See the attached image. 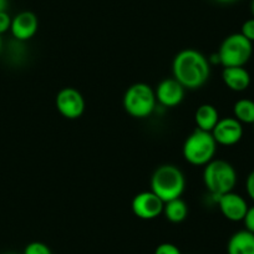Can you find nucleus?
<instances>
[{"instance_id":"1","label":"nucleus","mask_w":254,"mask_h":254,"mask_svg":"<svg viewBox=\"0 0 254 254\" xmlns=\"http://www.w3.org/2000/svg\"><path fill=\"white\" fill-rule=\"evenodd\" d=\"M172 75L186 90H197L208 81L211 63L201 51L185 49L173 59Z\"/></svg>"},{"instance_id":"2","label":"nucleus","mask_w":254,"mask_h":254,"mask_svg":"<svg viewBox=\"0 0 254 254\" xmlns=\"http://www.w3.org/2000/svg\"><path fill=\"white\" fill-rule=\"evenodd\" d=\"M186 188V178L182 171L175 165L157 167L151 177V190L163 202L181 198Z\"/></svg>"},{"instance_id":"3","label":"nucleus","mask_w":254,"mask_h":254,"mask_svg":"<svg viewBox=\"0 0 254 254\" xmlns=\"http://www.w3.org/2000/svg\"><path fill=\"white\" fill-rule=\"evenodd\" d=\"M203 183L214 198L229 193L237 185L236 168L224 160H212L204 166Z\"/></svg>"},{"instance_id":"4","label":"nucleus","mask_w":254,"mask_h":254,"mask_svg":"<svg viewBox=\"0 0 254 254\" xmlns=\"http://www.w3.org/2000/svg\"><path fill=\"white\" fill-rule=\"evenodd\" d=\"M217 146L212 132L196 128L183 143V157L192 166H206L214 160Z\"/></svg>"},{"instance_id":"5","label":"nucleus","mask_w":254,"mask_h":254,"mask_svg":"<svg viewBox=\"0 0 254 254\" xmlns=\"http://www.w3.org/2000/svg\"><path fill=\"white\" fill-rule=\"evenodd\" d=\"M156 92L145 82H136L126 90L122 100L124 109L135 119L150 117L156 110Z\"/></svg>"},{"instance_id":"6","label":"nucleus","mask_w":254,"mask_h":254,"mask_svg":"<svg viewBox=\"0 0 254 254\" xmlns=\"http://www.w3.org/2000/svg\"><path fill=\"white\" fill-rule=\"evenodd\" d=\"M217 54L223 67L244 66L253 55V43L241 33L231 34L222 41Z\"/></svg>"},{"instance_id":"7","label":"nucleus","mask_w":254,"mask_h":254,"mask_svg":"<svg viewBox=\"0 0 254 254\" xmlns=\"http://www.w3.org/2000/svg\"><path fill=\"white\" fill-rule=\"evenodd\" d=\"M56 109L67 120H76L84 115L86 102L81 92L75 87H64L56 95Z\"/></svg>"},{"instance_id":"8","label":"nucleus","mask_w":254,"mask_h":254,"mask_svg":"<svg viewBox=\"0 0 254 254\" xmlns=\"http://www.w3.org/2000/svg\"><path fill=\"white\" fill-rule=\"evenodd\" d=\"M131 208L137 218L143 221H151L163 214L165 202L152 190H143L133 197Z\"/></svg>"},{"instance_id":"9","label":"nucleus","mask_w":254,"mask_h":254,"mask_svg":"<svg viewBox=\"0 0 254 254\" xmlns=\"http://www.w3.org/2000/svg\"><path fill=\"white\" fill-rule=\"evenodd\" d=\"M212 136L216 140L217 145L234 146L243 137V125L234 117L219 119L212 130Z\"/></svg>"},{"instance_id":"10","label":"nucleus","mask_w":254,"mask_h":254,"mask_svg":"<svg viewBox=\"0 0 254 254\" xmlns=\"http://www.w3.org/2000/svg\"><path fill=\"white\" fill-rule=\"evenodd\" d=\"M217 203L224 218L231 222H243L249 208L246 199L233 190L217 198Z\"/></svg>"},{"instance_id":"11","label":"nucleus","mask_w":254,"mask_h":254,"mask_svg":"<svg viewBox=\"0 0 254 254\" xmlns=\"http://www.w3.org/2000/svg\"><path fill=\"white\" fill-rule=\"evenodd\" d=\"M155 92L156 99L161 106L176 107L185 99L186 89L175 77H168L158 84Z\"/></svg>"},{"instance_id":"12","label":"nucleus","mask_w":254,"mask_h":254,"mask_svg":"<svg viewBox=\"0 0 254 254\" xmlns=\"http://www.w3.org/2000/svg\"><path fill=\"white\" fill-rule=\"evenodd\" d=\"M39 29V19L33 11H21L11 20V35L18 41H28L35 36Z\"/></svg>"},{"instance_id":"13","label":"nucleus","mask_w":254,"mask_h":254,"mask_svg":"<svg viewBox=\"0 0 254 254\" xmlns=\"http://www.w3.org/2000/svg\"><path fill=\"white\" fill-rule=\"evenodd\" d=\"M222 80L229 90L234 92L246 91L251 85V74L244 66L224 67L222 71Z\"/></svg>"},{"instance_id":"14","label":"nucleus","mask_w":254,"mask_h":254,"mask_svg":"<svg viewBox=\"0 0 254 254\" xmlns=\"http://www.w3.org/2000/svg\"><path fill=\"white\" fill-rule=\"evenodd\" d=\"M227 254H254V233L243 229L229 238Z\"/></svg>"},{"instance_id":"15","label":"nucleus","mask_w":254,"mask_h":254,"mask_svg":"<svg viewBox=\"0 0 254 254\" xmlns=\"http://www.w3.org/2000/svg\"><path fill=\"white\" fill-rule=\"evenodd\" d=\"M194 121H196L197 128L203 131L212 132L217 122L219 121L218 110L211 104H203L196 110L194 114Z\"/></svg>"},{"instance_id":"16","label":"nucleus","mask_w":254,"mask_h":254,"mask_svg":"<svg viewBox=\"0 0 254 254\" xmlns=\"http://www.w3.org/2000/svg\"><path fill=\"white\" fill-rule=\"evenodd\" d=\"M163 214L171 223H182L188 216V206L182 198H176L165 203Z\"/></svg>"},{"instance_id":"17","label":"nucleus","mask_w":254,"mask_h":254,"mask_svg":"<svg viewBox=\"0 0 254 254\" xmlns=\"http://www.w3.org/2000/svg\"><path fill=\"white\" fill-rule=\"evenodd\" d=\"M233 117L242 125L254 124V101L249 99H241L234 104Z\"/></svg>"},{"instance_id":"18","label":"nucleus","mask_w":254,"mask_h":254,"mask_svg":"<svg viewBox=\"0 0 254 254\" xmlns=\"http://www.w3.org/2000/svg\"><path fill=\"white\" fill-rule=\"evenodd\" d=\"M24 254H53L48 244L43 242H31L24 249Z\"/></svg>"},{"instance_id":"19","label":"nucleus","mask_w":254,"mask_h":254,"mask_svg":"<svg viewBox=\"0 0 254 254\" xmlns=\"http://www.w3.org/2000/svg\"><path fill=\"white\" fill-rule=\"evenodd\" d=\"M155 254H182V252L173 243H161L155 249Z\"/></svg>"},{"instance_id":"20","label":"nucleus","mask_w":254,"mask_h":254,"mask_svg":"<svg viewBox=\"0 0 254 254\" xmlns=\"http://www.w3.org/2000/svg\"><path fill=\"white\" fill-rule=\"evenodd\" d=\"M241 34L244 36V38L248 39L249 41L254 43V18L248 19L243 23L242 25Z\"/></svg>"},{"instance_id":"21","label":"nucleus","mask_w":254,"mask_h":254,"mask_svg":"<svg viewBox=\"0 0 254 254\" xmlns=\"http://www.w3.org/2000/svg\"><path fill=\"white\" fill-rule=\"evenodd\" d=\"M11 20H13V18H10V15L6 11L0 13V36L10 30Z\"/></svg>"},{"instance_id":"22","label":"nucleus","mask_w":254,"mask_h":254,"mask_svg":"<svg viewBox=\"0 0 254 254\" xmlns=\"http://www.w3.org/2000/svg\"><path fill=\"white\" fill-rule=\"evenodd\" d=\"M244 227H246L247 231L254 233V206L249 207L248 211H247L246 217L243 219Z\"/></svg>"},{"instance_id":"23","label":"nucleus","mask_w":254,"mask_h":254,"mask_svg":"<svg viewBox=\"0 0 254 254\" xmlns=\"http://www.w3.org/2000/svg\"><path fill=\"white\" fill-rule=\"evenodd\" d=\"M246 190L249 198L254 202V171H252L248 175L246 181Z\"/></svg>"},{"instance_id":"24","label":"nucleus","mask_w":254,"mask_h":254,"mask_svg":"<svg viewBox=\"0 0 254 254\" xmlns=\"http://www.w3.org/2000/svg\"><path fill=\"white\" fill-rule=\"evenodd\" d=\"M9 6V0H0V13L6 11Z\"/></svg>"},{"instance_id":"25","label":"nucleus","mask_w":254,"mask_h":254,"mask_svg":"<svg viewBox=\"0 0 254 254\" xmlns=\"http://www.w3.org/2000/svg\"><path fill=\"white\" fill-rule=\"evenodd\" d=\"M216 1H218V3H233L236 0H216Z\"/></svg>"},{"instance_id":"26","label":"nucleus","mask_w":254,"mask_h":254,"mask_svg":"<svg viewBox=\"0 0 254 254\" xmlns=\"http://www.w3.org/2000/svg\"><path fill=\"white\" fill-rule=\"evenodd\" d=\"M251 11H252V15H253L254 18V0H252V3H251Z\"/></svg>"},{"instance_id":"27","label":"nucleus","mask_w":254,"mask_h":254,"mask_svg":"<svg viewBox=\"0 0 254 254\" xmlns=\"http://www.w3.org/2000/svg\"><path fill=\"white\" fill-rule=\"evenodd\" d=\"M1 49H3V40H1V36H0V53H1Z\"/></svg>"},{"instance_id":"28","label":"nucleus","mask_w":254,"mask_h":254,"mask_svg":"<svg viewBox=\"0 0 254 254\" xmlns=\"http://www.w3.org/2000/svg\"><path fill=\"white\" fill-rule=\"evenodd\" d=\"M8 254H15V253H8Z\"/></svg>"},{"instance_id":"29","label":"nucleus","mask_w":254,"mask_h":254,"mask_svg":"<svg viewBox=\"0 0 254 254\" xmlns=\"http://www.w3.org/2000/svg\"><path fill=\"white\" fill-rule=\"evenodd\" d=\"M253 125H254V124H253Z\"/></svg>"}]
</instances>
